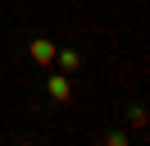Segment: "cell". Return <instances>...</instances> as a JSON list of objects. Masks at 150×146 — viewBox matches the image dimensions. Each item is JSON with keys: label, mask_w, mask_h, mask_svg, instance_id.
Returning a JSON list of instances; mask_svg holds the SVG:
<instances>
[{"label": "cell", "mask_w": 150, "mask_h": 146, "mask_svg": "<svg viewBox=\"0 0 150 146\" xmlns=\"http://www.w3.org/2000/svg\"><path fill=\"white\" fill-rule=\"evenodd\" d=\"M32 59H37V64H50V59H55V46H50L46 36H37V41H32Z\"/></svg>", "instance_id": "obj_1"}, {"label": "cell", "mask_w": 150, "mask_h": 146, "mask_svg": "<svg viewBox=\"0 0 150 146\" xmlns=\"http://www.w3.org/2000/svg\"><path fill=\"white\" fill-rule=\"evenodd\" d=\"M50 96H55V100H68V78H50Z\"/></svg>", "instance_id": "obj_2"}, {"label": "cell", "mask_w": 150, "mask_h": 146, "mask_svg": "<svg viewBox=\"0 0 150 146\" xmlns=\"http://www.w3.org/2000/svg\"><path fill=\"white\" fill-rule=\"evenodd\" d=\"M59 64H64L68 73H73V69H77V64H82V59H77V50H64V55H59Z\"/></svg>", "instance_id": "obj_3"}]
</instances>
